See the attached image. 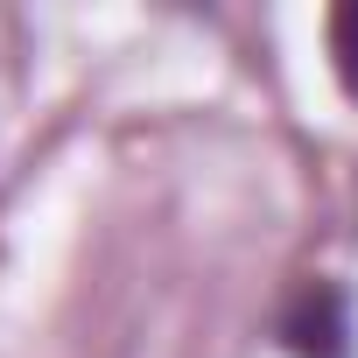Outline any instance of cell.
I'll return each instance as SVG.
<instances>
[{"label":"cell","mask_w":358,"mask_h":358,"mask_svg":"<svg viewBox=\"0 0 358 358\" xmlns=\"http://www.w3.org/2000/svg\"><path fill=\"white\" fill-rule=\"evenodd\" d=\"M323 43H330V78H337V92L358 106V0L323 15Z\"/></svg>","instance_id":"obj_2"},{"label":"cell","mask_w":358,"mask_h":358,"mask_svg":"<svg viewBox=\"0 0 358 358\" xmlns=\"http://www.w3.org/2000/svg\"><path fill=\"white\" fill-rule=\"evenodd\" d=\"M274 344L288 358H358V309L351 288L330 274H302L274 302Z\"/></svg>","instance_id":"obj_1"}]
</instances>
